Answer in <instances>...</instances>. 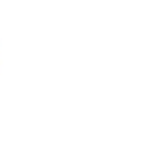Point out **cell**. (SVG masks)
I'll return each mask as SVG.
<instances>
[]
</instances>
